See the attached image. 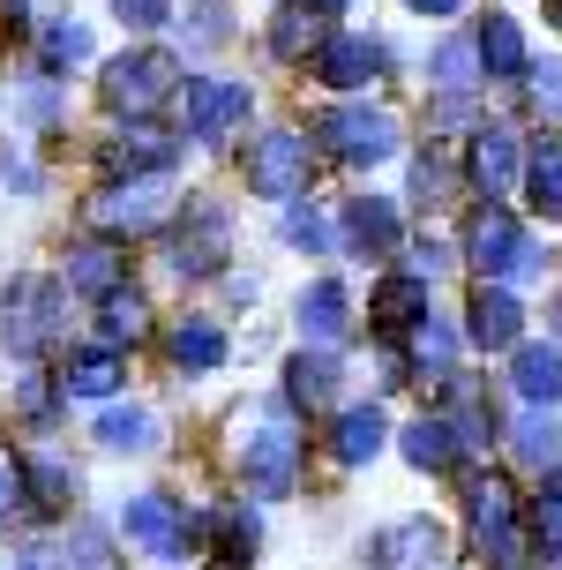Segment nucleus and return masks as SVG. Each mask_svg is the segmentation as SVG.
<instances>
[{
    "label": "nucleus",
    "mask_w": 562,
    "mask_h": 570,
    "mask_svg": "<svg viewBox=\"0 0 562 570\" xmlns=\"http://www.w3.org/2000/svg\"><path fill=\"white\" fill-rule=\"evenodd\" d=\"M240 473H248L255 495H285V488H293V473H300V421H293V399L255 413L248 443H240Z\"/></svg>",
    "instance_id": "nucleus-1"
},
{
    "label": "nucleus",
    "mask_w": 562,
    "mask_h": 570,
    "mask_svg": "<svg viewBox=\"0 0 562 570\" xmlns=\"http://www.w3.org/2000/svg\"><path fill=\"white\" fill-rule=\"evenodd\" d=\"M172 180L166 173H136V180H112L106 196L90 203V233H106V240H136V233H158L172 218Z\"/></svg>",
    "instance_id": "nucleus-2"
},
{
    "label": "nucleus",
    "mask_w": 562,
    "mask_h": 570,
    "mask_svg": "<svg viewBox=\"0 0 562 570\" xmlns=\"http://www.w3.org/2000/svg\"><path fill=\"white\" fill-rule=\"evenodd\" d=\"M172 90H180V60L158 53V46H136V53L106 60V106L128 120H150L158 106H166Z\"/></svg>",
    "instance_id": "nucleus-3"
},
{
    "label": "nucleus",
    "mask_w": 562,
    "mask_h": 570,
    "mask_svg": "<svg viewBox=\"0 0 562 570\" xmlns=\"http://www.w3.org/2000/svg\"><path fill=\"white\" fill-rule=\"evenodd\" d=\"M465 518H473V541L495 556V570H525V541H517V495L503 473H473L465 481Z\"/></svg>",
    "instance_id": "nucleus-4"
},
{
    "label": "nucleus",
    "mask_w": 562,
    "mask_h": 570,
    "mask_svg": "<svg viewBox=\"0 0 562 570\" xmlns=\"http://www.w3.org/2000/svg\"><path fill=\"white\" fill-rule=\"evenodd\" d=\"M465 263H473L480 278L503 285V278H533V271H540V248L525 240V226H517L510 210H495V203H487L473 226H465Z\"/></svg>",
    "instance_id": "nucleus-5"
},
{
    "label": "nucleus",
    "mask_w": 562,
    "mask_h": 570,
    "mask_svg": "<svg viewBox=\"0 0 562 570\" xmlns=\"http://www.w3.org/2000/svg\"><path fill=\"white\" fill-rule=\"evenodd\" d=\"M315 136L331 142L345 166H383L397 150V120L383 106H331V114L315 120Z\"/></svg>",
    "instance_id": "nucleus-6"
},
{
    "label": "nucleus",
    "mask_w": 562,
    "mask_h": 570,
    "mask_svg": "<svg viewBox=\"0 0 562 570\" xmlns=\"http://www.w3.org/2000/svg\"><path fill=\"white\" fill-rule=\"evenodd\" d=\"M248 188L270 203H293L308 196V136H293V128H270V136L248 142Z\"/></svg>",
    "instance_id": "nucleus-7"
},
{
    "label": "nucleus",
    "mask_w": 562,
    "mask_h": 570,
    "mask_svg": "<svg viewBox=\"0 0 562 570\" xmlns=\"http://www.w3.org/2000/svg\"><path fill=\"white\" fill-rule=\"evenodd\" d=\"M60 301H68V278H23L8 293V308H0V331L16 353H46L60 331Z\"/></svg>",
    "instance_id": "nucleus-8"
},
{
    "label": "nucleus",
    "mask_w": 562,
    "mask_h": 570,
    "mask_svg": "<svg viewBox=\"0 0 562 570\" xmlns=\"http://www.w3.org/2000/svg\"><path fill=\"white\" fill-rule=\"evenodd\" d=\"M225 248H233V218H225L218 203H188V218H180L172 240H166V263L180 278H210L225 263Z\"/></svg>",
    "instance_id": "nucleus-9"
},
{
    "label": "nucleus",
    "mask_w": 562,
    "mask_h": 570,
    "mask_svg": "<svg viewBox=\"0 0 562 570\" xmlns=\"http://www.w3.org/2000/svg\"><path fill=\"white\" fill-rule=\"evenodd\" d=\"M465 338L480 353H517L525 345V308H517V293L495 278H480V293L465 301Z\"/></svg>",
    "instance_id": "nucleus-10"
},
{
    "label": "nucleus",
    "mask_w": 562,
    "mask_h": 570,
    "mask_svg": "<svg viewBox=\"0 0 562 570\" xmlns=\"http://www.w3.org/2000/svg\"><path fill=\"white\" fill-rule=\"evenodd\" d=\"M120 533H128L142 556L172 563V556L188 548V511H180L172 495H128V511H120Z\"/></svg>",
    "instance_id": "nucleus-11"
},
{
    "label": "nucleus",
    "mask_w": 562,
    "mask_h": 570,
    "mask_svg": "<svg viewBox=\"0 0 562 570\" xmlns=\"http://www.w3.org/2000/svg\"><path fill=\"white\" fill-rule=\"evenodd\" d=\"M233 128H248V83H225V76L188 83V136L196 142H225Z\"/></svg>",
    "instance_id": "nucleus-12"
},
{
    "label": "nucleus",
    "mask_w": 562,
    "mask_h": 570,
    "mask_svg": "<svg viewBox=\"0 0 562 570\" xmlns=\"http://www.w3.org/2000/svg\"><path fill=\"white\" fill-rule=\"evenodd\" d=\"M172 158H180V136L150 128V120H128V128L106 142V173H112V180H136V173H166Z\"/></svg>",
    "instance_id": "nucleus-13"
},
{
    "label": "nucleus",
    "mask_w": 562,
    "mask_h": 570,
    "mask_svg": "<svg viewBox=\"0 0 562 570\" xmlns=\"http://www.w3.org/2000/svg\"><path fill=\"white\" fill-rule=\"evenodd\" d=\"M315 76H323L331 90H361V83L383 76V46L361 38V30H331V46L315 53Z\"/></svg>",
    "instance_id": "nucleus-14"
},
{
    "label": "nucleus",
    "mask_w": 562,
    "mask_h": 570,
    "mask_svg": "<svg viewBox=\"0 0 562 570\" xmlns=\"http://www.w3.org/2000/svg\"><path fill=\"white\" fill-rule=\"evenodd\" d=\"M465 173H473V188L487 203H503L510 188H517V136H510V128H480L473 150H465Z\"/></svg>",
    "instance_id": "nucleus-15"
},
{
    "label": "nucleus",
    "mask_w": 562,
    "mask_h": 570,
    "mask_svg": "<svg viewBox=\"0 0 562 570\" xmlns=\"http://www.w3.org/2000/svg\"><path fill=\"white\" fill-rule=\"evenodd\" d=\"M331 46V23H323V8H300V0H285L278 16H270V53L278 60H308Z\"/></svg>",
    "instance_id": "nucleus-16"
},
{
    "label": "nucleus",
    "mask_w": 562,
    "mask_h": 570,
    "mask_svg": "<svg viewBox=\"0 0 562 570\" xmlns=\"http://www.w3.org/2000/svg\"><path fill=\"white\" fill-rule=\"evenodd\" d=\"M510 383L525 405H555L562 399V345H517L510 353Z\"/></svg>",
    "instance_id": "nucleus-17"
},
{
    "label": "nucleus",
    "mask_w": 562,
    "mask_h": 570,
    "mask_svg": "<svg viewBox=\"0 0 562 570\" xmlns=\"http://www.w3.org/2000/svg\"><path fill=\"white\" fill-rule=\"evenodd\" d=\"M300 331H308L315 345H337L345 331H353V301H345V285H337V278H323V285L300 293Z\"/></svg>",
    "instance_id": "nucleus-18"
},
{
    "label": "nucleus",
    "mask_w": 562,
    "mask_h": 570,
    "mask_svg": "<svg viewBox=\"0 0 562 570\" xmlns=\"http://www.w3.org/2000/svg\"><path fill=\"white\" fill-rule=\"evenodd\" d=\"M166 353H172V368H218L225 361V331L210 323V315H180L166 331Z\"/></svg>",
    "instance_id": "nucleus-19"
},
{
    "label": "nucleus",
    "mask_w": 562,
    "mask_h": 570,
    "mask_svg": "<svg viewBox=\"0 0 562 570\" xmlns=\"http://www.w3.org/2000/svg\"><path fill=\"white\" fill-rule=\"evenodd\" d=\"M345 240L367 248V256H391V248H397V203H383V196L345 203Z\"/></svg>",
    "instance_id": "nucleus-20"
},
{
    "label": "nucleus",
    "mask_w": 562,
    "mask_h": 570,
    "mask_svg": "<svg viewBox=\"0 0 562 570\" xmlns=\"http://www.w3.org/2000/svg\"><path fill=\"white\" fill-rule=\"evenodd\" d=\"M98 331H106V345H142L150 338V301H142L136 285H112L106 301H98Z\"/></svg>",
    "instance_id": "nucleus-21"
},
{
    "label": "nucleus",
    "mask_w": 562,
    "mask_h": 570,
    "mask_svg": "<svg viewBox=\"0 0 562 570\" xmlns=\"http://www.w3.org/2000/svg\"><path fill=\"white\" fill-rule=\"evenodd\" d=\"M98 443L120 451V458L158 451V413H142V405H106V413H98Z\"/></svg>",
    "instance_id": "nucleus-22"
},
{
    "label": "nucleus",
    "mask_w": 562,
    "mask_h": 570,
    "mask_svg": "<svg viewBox=\"0 0 562 570\" xmlns=\"http://www.w3.org/2000/svg\"><path fill=\"white\" fill-rule=\"evenodd\" d=\"M383 435H391V421H383L375 405H353V413H337V435H331L337 465H367V458L383 451Z\"/></svg>",
    "instance_id": "nucleus-23"
},
{
    "label": "nucleus",
    "mask_w": 562,
    "mask_h": 570,
    "mask_svg": "<svg viewBox=\"0 0 562 570\" xmlns=\"http://www.w3.org/2000/svg\"><path fill=\"white\" fill-rule=\"evenodd\" d=\"M421 315H427V278H413V271H405V278H391L383 293H375L367 323H375V331H413Z\"/></svg>",
    "instance_id": "nucleus-24"
},
{
    "label": "nucleus",
    "mask_w": 562,
    "mask_h": 570,
    "mask_svg": "<svg viewBox=\"0 0 562 570\" xmlns=\"http://www.w3.org/2000/svg\"><path fill=\"white\" fill-rule=\"evenodd\" d=\"M285 399L293 405H331L337 399V361L331 353H293V361H285Z\"/></svg>",
    "instance_id": "nucleus-25"
},
{
    "label": "nucleus",
    "mask_w": 562,
    "mask_h": 570,
    "mask_svg": "<svg viewBox=\"0 0 562 570\" xmlns=\"http://www.w3.org/2000/svg\"><path fill=\"white\" fill-rule=\"evenodd\" d=\"M480 68L487 76H533V53H525V38H517L510 16H487L480 23Z\"/></svg>",
    "instance_id": "nucleus-26"
},
{
    "label": "nucleus",
    "mask_w": 562,
    "mask_h": 570,
    "mask_svg": "<svg viewBox=\"0 0 562 570\" xmlns=\"http://www.w3.org/2000/svg\"><path fill=\"white\" fill-rule=\"evenodd\" d=\"M60 391H76V399H112V391H120V345H90V353H76L68 375H60Z\"/></svg>",
    "instance_id": "nucleus-27"
},
{
    "label": "nucleus",
    "mask_w": 562,
    "mask_h": 570,
    "mask_svg": "<svg viewBox=\"0 0 562 570\" xmlns=\"http://www.w3.org/2000/svg\"><path fill=\"white\" fill-rule=\"evenodd\" d=\"M405 458H413L421 473H450V465L465 458V443H457V428H450V421H413V428H405Z\"/></svg>",
    "instance_id": "nucleus-28"
},
{
    "label": "nucleus",
    "mask_w": 562,
    "mask_h": 570,
    "mask_svg": "<svg viewBox=\"0 0 562 570\" xmlns=\"http://www.w3.org/2000/svg\"><path fill=\"white\" fill-rule=\"evenodd\" d=\"M60 278L76 285V293H98L106 301L112 285H120V256H112V240H83V248H68V271Z\"/></svg>",
    "instance_id": "nucleus-29"
},
{
    "label": "nucleus",
    "mask_w": 562,
    "mask_h": 570,
    "mask_svg": "<svg viewBox=\"0 0 562 570\" xmlns=\"http://www.w3.org/2000/svg\"><path fill=\"white\" fill-rule=\"evenodd\" d=\"M525 188H533L540 218H562V142H533V166H525Z\"/></svg>",
    "instance_id": "nucleus-30"
},
{
    "label": "nucleus",
    "mask_w": 562,
    "mask_h": 570,
    "mask_svg": "<svg viewBox=\"0 0 562 570\" xmlns=\"http://www.w3.org/2000/svg\"><path fill=\"white\" fill-rule=\"evenodd\" d=\"M38 53H46V68H83V60H90V30L60 16V23L38 30Z\"/></svg>",
    "instance_id": "nucleus-31"
},
{
    "label": "nucleus",
    "mask_w": 562,
    "mask_h": 570,
    "mask_svg": "<svg viewBox=\"0 0 562 570\" xmlns=\"http://www.w3.org/2000/svg\"><path fill=\"white\" fill-rule=\"evenodd\" d=\"M473 76H480V38H450L435 53V83L457 98V90H473Z\"/></svg>",
    "instance_id": "nucleus-32"
},
{
    "label": "nucleus",
    "mask_w": 562,
    "mask_h": 570,
    "mask_svg": "<svg viewBox=\"0 0 562 570\" xmlns=\"http://www.w3.org/2000/svg\"><path fill=\"white\" fill-rule=\"evenodd\" d=\"M413 361H421V375H450V361H457V338H450L435 315L413 323Z\"/></svg>",
    "instance_id": "nucleus-33"
},
{
    "label": "nucleus",
    "mask_w": 562,
    "mask_h": 570,
    "mask_svg": "<svg viewBox=\"0 0 562 570\" xmlns=\"http://www.w3.org/2000/svg\"><path fill=\"white\" fill-rule=\"evenodd\" d=\"M510 451H517V458H525V465H555V421H540V405H533V413H525V421H517V428H510Z\"/></svg>",
    "instance_id": "nucleus-34"
},
{
    "label": "nucleus",
    "mask_w": 562,
    "mask_h": 570,
    "mask_svg": "<svg viewBox=\"0 0 562 570\" xmlns=\"http://www.w3.org/2000/svg\"><path fill=\"white\" fill-rule=\"evenodd\" d=\"M30 503H38V488H30V465L8 443H0V518H23Z\"/></svg>",
    "instance_id": "nucleus-35"
},
{
    "label": "nucleus",
    "mask_w": 562,
    "mask_h": 570,
    "mask_svg": "<svg viewBox=\"0 0 562 570\" xmlns=\"http://www.w3.org/2000/svg\"><path fill=\"white\" fill-rule=\"evenodd\" d=\"M285 240H293V248H331L323 210H315V203H285Z\"/></svg>",
    "instance_id": "nucleus-36"
},
{
    "label": "nucleus",
    "mask_w": 562,
    "mask_h": 570,
    "mask_svg": "<svg viewBox=\"0 0 562 570\" xmlns=\"http://www.w3.org/2000/svg\"><path fill=\"white\" fill-rule=\"evenodd\" d=\"M525 533H533V548H562V495L540 488V503L525 511Z\"/></svg>",
    "instance_id": "nucleus-37"
},
{
    "label": "nucleus",
    "mask_w": 562,
    "mask_h": 570,
    "mask_svg": "<svg viewBox=\"0 0 562 570\" xmlns=\"http://www.w3.org/2000/svg\"><path fill=\"white\" fill-rule=\"evenodd\" d=\"M112 16H120V23H136V30H158L166 23V0H106Z\"/></svg>",
    "instance_id": "nucleus-38"
},
{
    "label": "nucleus",
    "mask_w": 562,
    "mask_h": 570,
    "mask_svg": "<svg viewBox=\"0 0 562 570\" xmlns=\"http://www.w3.org/2000/svg\"><path fill=\"white\" fill-rule=\"evenodd\" d=\"M533 98L548 114H562V60H533Z\"/></svg>",
    "instance_id": "nucleus-39"
},
{
    "label": "nucleus",
    "mask_w": 562,
    "mask_h": 570,
    "mask_svg": "<svg viewBox=\"0 0 562 570\" xmlns=\"http://www.w3.org/2000/svg\"><path fill=\"white\" fill-rule=\"evenodd\" d=\"M30 488H38V503H46V511H60V495H68V488H76V481H68V473H60L53 458H46V465L30 473Z\"/></svg>",
    "instance_id": "nucleus-40"
},
{
    "label": "nucleus",
    "mask_w": 562,
    "mask_h": 570,
    "mask_svg": "<svg viewBox=\"0 0 562 570\" xmlns=\"http://www.w3.org/2000/svg\"><path fill=\"white\" fill-rule=\"evenodd\" d=\"M53 405H60L53 375H30V391H23V413H30V421H53Z\"/></svg>",
    "instance_id": "nucleus-41"
},
{
    "label": "nucleus",
    "mask_w": 562,
    "mask_h": 570,
    "mask_svg": "<svg viewBox=\"0 0 562 570\" xmlns=\"http://www.w3.org/2000/svg\"><path fill=\"white\" fill-rule=\"evenodd\" d=\"M435 271H450V248L443 240H413V278H435Z\"/></svg>",
    "instance_id": "nucleus-42"
},
{
    "label": "nucleus",
    "mask_w": 562,
    "mask_h": 570,
    "mask_svg": "<svg viewBox=\"0 0 562 570\" xmlns=\"http://www.w3.org/2000/svg\"><path fill=\"white\" fill-rule=\"evenodd\" d=\"M8 570H60V556H53V548H23Z\"/></svg>",
    "instance_id": "nucleus-43"
},
{
    "label": "nucleus",
    "mask_w": 562,
    "mask_h": 570,
    "mask_svg": "<svg viewBox=\"0 0 562 570\" xmlns=\"http://www.w3.org/2000/svg\"><path fill=\"white\" fill-rule=\"evenodd\" d=\"M405 8H421V16H457L465 0H405Z\"/></svg>",
    "instance_id": "nucleus-44"
},
{
    "label": "nucleus",
    "mask_w": 562,
    "mask_h": 570,
    "mask_svg": "<svg viewBox=\"0 0 562 570\" xmlns=\"http://www.w3.org/2000/svg\"><path fill=\"white\" fill-rule=\"evenodd\" d=\"M548 495H562V458H555V465H548Z\"/></svg>",
    "instance_id": "nucleus-45"
},
{
    "label": "nucleus",
    "mask_w": 562,
    "mask_h": 570,
    "mask_svg": "<svg viewBox=\"0 0 562 570\" xmlns=\"http://www.w3.org/2000/svg\"><path fill=\"white\" fill-rule=\"evenodd\" d=\"M548 16H555V23H562V0H548Z\"/></svg>",
    "instance_id": "nucleus-46"
},
{
    "label": "nucleus",
    "mask_w": 562,
    "mask_h": 570,
    "mask_svg": "<svg viewBox=\"0 0 562 570\" xmlns=\"http://www.w3.org/2000/svg\"><path fill=\"white\" fill-rule=\"evenodd\" d=\"M323 8H353V0H323Z\"/></svg>",
    "instance_id": "nucleus-47"
}]
</instances>
